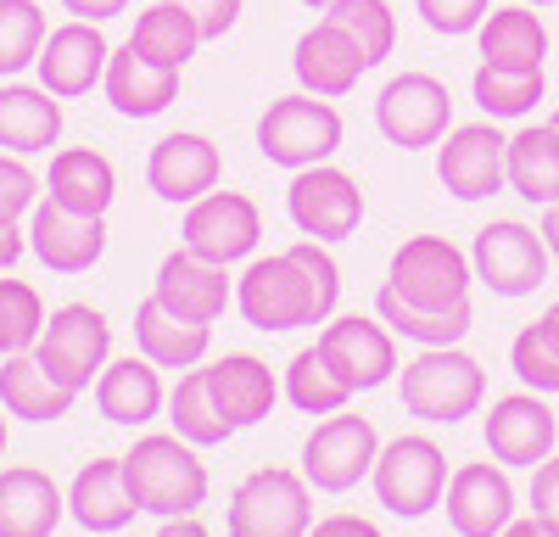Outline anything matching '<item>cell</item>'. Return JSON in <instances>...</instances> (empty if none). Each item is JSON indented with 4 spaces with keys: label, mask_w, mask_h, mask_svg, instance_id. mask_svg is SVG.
Segmentation results:
<instances>
[{
    "label": "cell",
    "mask_w": 559,
    "mask_h": 537,
    "mask_svg": "<svg viewBox=\"0 0 559 537\" xmlns=\"http://www.w3.org/2000/svg\"><path fill=\"white\" fill-rule=\"evenodd\" d=\"M342 268L324 241H297L286 252L252 258L236 281V308L252 331H313L336 313Z\"/></svg>",
    "instance_id": "cell-1"
},
{
    "label": "cell",
    "mask_w": 559,
    "mask_h": 537,
    "mask_svg": "<svg viewBox=\"0 0 559 537\" xmlns=\"http://www.w3.org/2000/svg\"><path fill=\"white\" fill-rule=\"evenodd\" d=\"M123 481L134 492V504L163 521L197 515L207 504V465L197 460V442H185L179 431L140 437L123 454Z\"/></svg>",
    "instance_id": "cell-2"
},
{
    "label": "cell",
    "mask_w": 559,
    "mask_h": 537,
    "mask_svg": "<svg viewBox=\"0 0 559 537\" xmlns=\"http://www.w3.org/2000/svg\"><path fill=\"white\" fill-rule=\"evenodd\" d=\"M487 370L459 347H419L403 365V409L426 426H459L481 409Z\"/></svg>",
    "instance_id": "cell-3"
},
{
    "label": "cell",
    "mask_w": 559,
    "mask_h": 537,
    "mask_svg": "<svg viewBox=\"0 0 559 537\" xmlns=\"http://www.w3.org/2000/svg\"><path fill=\"white\" fill-rule=\"evenodd\" d=\"M258 152L274 168H313V163H331L342 152V112L324 102V96H280L269 102V112L258 118Z\"/></svg>",
    "instance_id": "cell-4"
},
{
    "label": "cell",
    "mask_w": 559,
    "mask_h": 537,
    "mask_svg": "<svg viewBox=\"0 0 559 537\" xmlns=\"http://www.w3.org/2000/svg\"><path fill=\"white\" fill-rule=\"evenodd\" d=\"M369 481H376V499L386 504V515L397 521H426L442 492H448V454L431 442V437H392L381 448L376 470H369Z\"/></svg>",
    "instance_id": "cell-5"
},
{
    "label": "cell",
    "mask_w": 559,
    "mask_h": 537,
    "mask_svg": "<svg viewBox=\"0 0 559 537\" xmlns=\"http://www.w3.org/2000/svg\"><path fill=\"white\" fill-rule=\"evenodd\" d=\"M229 537H308L313 526V499H308V476L286 465H263L252 470L224 515Z\"/></svg>",
    "instance_id": "cell-6"
},
{
    "label": "cell",
    "mask_w": 559,
    "mask_h": 537,
    "mask_svg": "<svg viewBox=\"0 0 559 537\" xmlns=\"http://www.w3.org/2000/svg\"><path fill=\"white\" fill-rule=\"evenodd\" d=\"M471 281H476L471 252H459L448 236H408L392 252V268H386V286L414 308L471 302Z\"/></svg>",
    "instance_id": "cell-7"
},
{
    "label": "cell",
    "mask_w": 559,
    "mask_h": 537,
    "mask_svg": "<svg viewBox=\"0 0 559 537\" xmlns=\"http://www.w3.org/2000/svg\"><path fill=\"white\" fill-rule=\"evenodd\" d=\"M107 353H112V325L90 302H62L34 342V358L73 392H90V381L107 370Z\"/></svg>",
    "instance_id": "cell-8"
},
{
    "label": "cell",
    "mask_w": 559,
    "mask_h": 537,
    "mask_svg": "<svg viewBox=\"0 0 559 537\" xmlns=\"http://www.w3.org/2000/svg\"><path fill=\"white\" fill-rule=\"evenodd\" d=\"M376 129L397 152H419L437 146L442 134L453 129V96L437 73H397L381 84L376 96Z\"/></svg>",
    "instance_id": "cell-9"
},
{
    "label": "cell",
    "mask_w": 559,
    "mask_h": 537,
    "mask_svg": "<svg viewBox=\"0 0 559 537\" xmlns=\"http://www.w3.org/2000/svg\"><path fill=\"white\" fill-rule=\"evenodd\" d=\"M286 213L292 224L308 236V241H347L358 236V224H364V191H358V179L331 168V163H313V168H297L292 174V186H286Z\"/></svg>",
    "instance_id": "cell-10"
},
{
    "label": "cell",
    "mask_w": 559,
    "mask_h": 537,
    "mask_svg": "<svg viewBox=\"0 0 559 537\" xmlns=\"http://www.w3.org/2000/svg\"><path fill=\"white\" fill-rule=\"evenodd\" d=\"M313 347L347 392H369V386L397 375V342H392V325L381 313L376 320H364V313H331L324 331L313 336Z\"/></svg>",
    "instance_id": "cell-11"
},
{
    "label": "cell",
    "mask_w": 559,
    "mask_h": 537,
    "mask_svg": "<svg viewBox=\"0 0 559 537\" xmlns=\"http://www.w3.org/2000/svg\"><path fill=\"white\" fill-rule=\"evenodd\" d=\"M476 281L498 297H532L548 281V241L543 230H532L526 218H492L487 230H476L471 247Z\"/></svg>",
    "instance_id": "cell-12"
},
{
    "label": "cell",
    "mask_w": 559,
    "mask_h": 537,
    "mask_svg": "<svg viewBox=\"0 0 559 537\" xmlns=\"http://www.w3.org/2000/svg\"><path fill=\"white\" fill-rule=\"evenodd\" d=\"M503 152H509V134H498V118L448 129L442 141H437V179H442V191L459 196V202L498 196L509 186Z\"/></svg>",
    "instance_id": "cell-13"
},
{
    "label": "cell",
    "mask_w": 559,
    "mask_h": 537,
    "mask_svg": "<svg viewBox=\"0 0 559 537\" xmlns=\"http://www.w3.org/2000/svg\"><path fill=\"white\" fill-rule=\"evenodd\" d=\"M381 460V437L364 415H331L302 442V476L313 492H353Z\"/></svg>",
    "instance_id": "cell-14"
},
{
    "label": "cell",
    "mask_w": 559,
    "mask_h": 537,
    "mask_svg": "<svg viewBox=\"0 0 559 537\" xmlns=\"http://www.w3.org/2000/svg\"><path fill=\"white\" fill-rule=\"evenodd\" d=\"M179 236H185V247H191L197 258L229 268V263H241V258L258 252V241H263V213H258V202L241 196V191H207V196H197L191 207H185Z\"/></svg>",
    "instance_id": "cell-15"
},
{
    "label": "cell",
    "mask_w": 559,
    "mask_h": 537,
    "mask_svg": "<svg viewBox=\"0 0 559 537\" xmlns=\"http://www.w3.org/2000/svg\"><path fill=\"white\" fill-rule=\"evenodd\" d=\"M28 252L51 275H84L107 252V224H102V213H73V207H57L45 196L28 213Z\"/></svg>",
    "instance_id": "cell-16"
},
{
    "label": "cell",
    "mask_w": 559,
    "mask_h": 537,
    "mask_svg": "<svg viewBox=\"0 0 559 537\" xmlns=\"http://www.w3.org/2000/svg\"><path fill=\"white\" fill-rule=\"evenodd\" d=\"M107 57H112V45H107L102 23L73 17V23L45 34L39 57H34V73H39V84L51 90V96L73 102V96H90V90L107 79Z\"/></svg>",
    "instance_id": "cell-17"
},
{
    "label": "cell",
    "mask_w": 559,
    "mask_h": 537,
    "mask_svg": "<svg viewBox=\"0 0 559 537\" xmlns=\"http://www.w3.org/2000/svg\"><path fill=\"white\" fill-rule=\"evenodd\" d=\"M481 437H487V454L498 460V465H526V470H537L548 454H554V437H559V420H554V409L543 403V392H509V397H498L492 409H487V420H481Z\"/></svg>",
    "instance_id": "cell-18"
},
{
    "label": "cell",
    "mask_w": 559,
    "mask_h": 537,
    "mask_svg": "<svg viewBox=\"0 0 559 537\" xmlns=\"http://www.w3.org/2000/svg\"><path fill=\"white\" fill-rule=\"evenodd\" d=\"M292 73L308 96H324V102H342L347 90H358V79L369 73V57L364 45L342 28V23H313L308 34H297L292 45Z\"/></svg>",
    "instance_id": "cell-19"
},
{
    "label": "cell",
    "mask_w": 559,
    "mask_h": 537,
    "mask_svg": "<svg viewBox=\"0 0 559 537\" xmlns=\"http://www.w3.org/2000/svg\"><path fill=\"white\" fill-rule=\"evenodd\" d=\"M152 297H157L168 313H179V320L213 325V320H224V308L236 302V286H229V268H224V263H207V258H197L191 247H179V252H168V258L157 263Z\"/></svg>",
    "instance_id": "cell-20"
},
{
    "label": "cell",
    "mask_w": 559,
    "mask_h": 537,
    "mask_svg": "<svg viewBox=\"0 0 559 537\" xmlns=\"http://www.w3.org/2000/svg\"><path fill=\"white\" fill-rule=\"evenodd\" d=\"M442 510H448V526L459 537H498L509 521H515V487H509L503 465L471 460V465H459L448 476Z\"/></svg>",
    "instance_id": "cell-21"
},
{
    "label": "cell",
    "mask_w": 559,
    "mask_h": 537,
    "mask_svg": "<svg viewBox=\"0 0 559 537\" xmlns=\"http://www.w3.org/2000/svg\"><path fill=\"white\" fill-rule=\"evenodd\" d=\"M218 174H224L218 146L207 141V134H197V129L163 134V141L152 146V157H146V186L163 202H174V207H191L197 196L218 191Z\"/></svg>",
    "instance_id": "cell-22"
},
{
    "label": "cell",
    "mask_w": 559,
    "mask_h": 537,
    "mask_svg": "<svg viewBox=\"0 0 559 537\" xmlns=\"http://www.w3.org/2000/svg\"><path fill=\"white\" fill-rule=\"evenodd\" d=\"M45 196H51L57 207L107 218V207L118 196V168L96 146H62V152H51V163H45Z\"/></svg>",
    "instance_id": "cell-23"
},
{
    "label": "cell",
    "mask_w": 559,
    "mask_h": 537,
    "mask_svg": "<svg viewBox=\"0 0 559 537\" xmlns=\"http://www.w3.org/2000/svg\"><path fill=\"white\" fill-rule=\"evenodd\" d=\"M102 90H107L112 112H123V118H157V112H168L179 102V73L174 68H157L152 57H140L134 45L123 39L118 51L107 57Z\"/></svg>",
    "instance_id": "cell-24"
},
{
    "label": "cell",
    "mask_w": 559,
    "mask_h": 537,
    "mask_svg": "<svg viewBox=\"0 0 559 537\" xmlns=\"http://www.w3.org/2000/svg\"><path fill=\"white\" fill-rule=\"evenodd\" d=\"M207 386H213V403L224 409V420L247 431V426H263L274 415V397H280V381L263 358L252 353H224L218 365H207Z\"/></svg>",
    "instance_id": "cell-25"
},
{
    "label": "cell",
    "mask_w": 559,
    "mask_h": 537,
    "mask_svg": "<svg viewBox=\"0 0 559 537\" xmlns=\"http://www.w3.org/2000/svg\"><path fill=\"white\" fill-rule=\"evenodd\" d=\"M62 141V96L45 84H0V152L39 157Z\"/></svg>",
    "instance_id": "cell-26"
},
{
    "label": "cell",
    "mask_w": 559,
    "mask_h": 537,
    "mask_svg": "<svg viewBox=\"0 0 559 537\" xmlns=\"http://www.w3.org/2000/svg\"><path fill=\"white\" fill-rule=\"evenodd\" d=\"M134 492H129V481H123V454L118 460H90L79 476H73V487H68V515L84 526V532H96V537H107V532H123L129 521H134Z\"/></svg>",
    "instance_id": "cell-27"
},
{
    "label": "cell",
    "mask_w": 559,
    "mask_h": 537,
    "mask_svg": "<svg viewBox=\"0 0 559 537\" xmlns=\"http://www.w3.org/2000/svg\"><path fill=\"white\" fill-rule=\"evenodd\" d=\"M62 515H68V499L45 470L34 465L0 470V537H51Z\"/></svg>",
    "instance_id": "cell-28"
},
{
    "label": "cell",
    "mask_w": 559,
    "mask_h": 537,
    "mask_svg": "<svg viewBox=\"0 0 559 537\" xmlns=\"http://www.w3.org/2000/svg\"><path fill=\"white\" fill-rule=\"evenodd\" d=\"M163 403H168V392H163L157 365H152L146 353H140V358H112V365L96 375V409L112 426H123V431L157 420Z\"/></svg>",
    "instance_id": "cell-29"
},
{
    "label": "cell",
    "mask_w": 559,
    "mask_h": 537,
    "mask_svg": "<svg viewBox=\"0 0 559 537\" xmlns=\"http://www.w3.org/2000/svg\"><path fill=\"white\" fill-rule=\"evenodd\" d=\"M73 397H79V392L62 386L51 370H45L39 358H34V347L0 358V409H7V415L45 426V420H62V415L73 409Z\"/></svg>",
    "instance_id": "cell-30"
},
{
    "label": "cell",
    "mask_w": 559,
    "mask_h": 537,
    "mask_svg": "<svg viewBox=\"0 0 559 537\" xmlns=\"http://www.w3.org/2000/svg\"><path fill=\"white\" fill-rule=\"evenodd\" d=\"M134 342L157 370H197L207 358L213 325H191V320H179V313H168L157 297H146L134 308Z\"/></svg>",
    "instance_id": "cell-31"
},
{
    "label": "cell",
    "mask_w": 559,
    "mask_h": 537,
    "mask_svg": "<svg viewBox=\"0 0 559 537\" xmlns=\"http://www.w3.org/2000/svg\"><path fill=\"white\" fill-rule=\"evenodd\" d=\"M476 45H481V62L492 68H543L548 57V23L515 0V7H492L476 28Z\"/></svg>",
    "instance_id": "cell-32"
},
{
    "label": "cell",
    "mask_w": 559,
    "mask_h": 537,
    "mask_svg": "<svg viewBox=\"0 0 559 537\" xmlns=\"http://www.w3.org/2000/svg\"><path fill=\"white\" fill-rule=\"evenodd\" d=\"M503 168H509V191L548 207L559 202V134L548 123H526L509 134V152H503Z\"/></svg>",
    "instance_id": "cell-33"
},
{
    "label": "cell",
    "mask_w": 559,
    "mask_h": 537,
    "mask_svg": "<svg viewBox=\"0 0 559 537\" xmlns=\"http://www.w3.org/2000/svg\"><path fill=\"white\" fill-rule=\"evenodd\" d=\"M129 45H134L140 57H152L157 68L185 73V62H191L202 45H207V34L197 28V17L185 12V7H174V0H157V7H146V12L134 17Z\"/></svg>",
    "instance_id": "cell-34"
},
{
    "label": "cell",
    "mask_w": 559,
    "mask_h": 537,
    "mask_svg": "<svg viewBox=\"0 0 559 537\" xmlns=\"http://www.w3.org/2000/svg\"><path fill=\"white\" fill-rule=\"evenodd\" d=\"M376 313L392 325V336H408V342H419V347H459L464 336H471V325H476V308H471V302L414 308V302H403L392 286L376 291Z\"/></svg>",
    "instance_id": "cell-35"
},
{
    "label": "cell",
    "mask_w": 559,
    "mask_h": 537,
    "mask_svg": "<svg viewBox=\"0 0 559 537\" xmlns=\"http://www.w3.org/2000/svg\"><path fill=\"white\" fill-rule=\"evenodd\" d=\"M543 90H548L543 68H492V62H481L471 73V102L487 118H526L543 102Z\"/></svg>",
    "instance_id": "cell-36"
},
{
    "label": "cell",
    "mask_w": 559,
    "mask_h": 537,
    "mask_svg": "<svg viewBox=\"0 0 559 537\" xmlns=\"http://www.w3.org/2000/svg\"><path fill=\"white\" fill-rule=\"evenodd\" d=\"M168 420L185 442L197 448H218L224 437H236V426L224 420V409L213 403V386H207V370H191L179 375V386L168 392Z\"/></svg>",
    "instance_id": "cell-37"
},
{
    "label": "cell",
    "mask_w": 559,
    "mask_h": 537,
    "mask_svg": "<svg viewBox=\"0 0 559 537\" xmlns=\"http://www.w3.org/2000/svg\"><path fill=\"white\" fill-rule=\"evenodd\" d=\"M286 397L297 403L302 415H336V409H347V386L336 381V370L319 358V347H302L292 365H286Z\"/></svg>",
    "instance_id": "cell-38"
},
{
    "label": "cell",
    "mask_w": 559,
    "mask_h": 537,
    "mask_svg": "<svg viewBox=\"0 0 559 537\" xmlns=\"http://www.w3.org/2000/svg\"><path fill=\"white\" fill-rule=\"evenodd\" d=\"M324 17L342 23L364 45L369 68H381L392 57V45H397V12L386 7V0H336V7H324Z\"/></svg>",
    "instance_id": "cell-39"
},
{
    "label": "cell",
    "mask_w": 559,
    "mask_h": 537,
    "mask_svg": "<svg viewBox=\"0 0 559 537\" xmlns=\"http://www.w3.org/2000/svg\"><path fill=\"white\" fill-rule=\"evenodd\" d=\"M45 45V12L39 0H0V79H17L34 68Z\"/></svg>",
    "instance_id": "cell-40"
},
{
    "label": "cell",
    "mask_w": 559,
    "mask_h": 537,
    "mask_svg": "<svg viewBox=\"0 0 559 537\" xmlns=\"http://www.w3.org/2000/svg\"><path fill=\"white\" fill-rule=\"evenodd\" d=\"M45 331V302L28 281H0V358L7 353H28Z\"/></svg>",
    "instance_id": "cell-41"
},
{
    "label": "cell",
    "mask_w": 559,
    "mask_h": 537,
    "mask_svg": "<svg viewBox=\"0 0 559 537\" xmlns=\"http://www.w3.org/2000/svg\"><path fill=\"white\" fill-rule=\"evenodd\" d=\"M509 370H515L532 392H559V347L548 342V331H543V320H532V325H521L515 331V342H509Z\"/></svg>",
    "instance_id": "cell-42"
},
{
    "label": "cell",
    "mask_w": 559,
    "mask_h": 537,
    "mask_svg": "<svg viewBox=\"0 0 559 537\" xmlns=\"http://www.w3.org/2000/svg\"><path fill=\"white\" fill-rule=\"evenodd\" d=\"M39 191H45L39 174L17 152H0V230H17V224L34 213Z\"/></svg>",
    "instance_id": "cell-43"
},
{
    "label": "cell",
    "mask_w": 559,
    "mask_h": 537,
    "mask_svg": "<svg viewBox=\"0 0 559 537\" xmlns=\"http://www.w3.org/2000/svg\"><path fill=\"white\" fill-rule=\"evenodd\" d=\"M414 12L426 17L431 34L459 39V34H476L481 28V17L492 12V0H414Z\"/></svg>",
    "instance_id": "cell-44"
},
{
    "label": "cell",
    "mask_w": 559,
    "mask_h": 537,
    "mask_svg": "<svg viewBox=\"0 0 559 537\" xmlns=\"http://www.w3.org/2000/svg\"><path fill=\"white\" fill-rule=\"evenodd\" d=\"M532 515L559 532V454H548V460L532 470Z\"/></svg>",
    "instance_id": "cell-45"
},
{
    "label": "cell",
    "mask_w": 559,
    "mask_h": 537,
    "mask_svg": "<svg viewBox=\"0 0 559 537\" xmlns=\"http://www.w3.org/2000/svg\"><path fill=\"white\" fill-rule=\"evenodd\" d=\"M174 7L191 12L207 39H224L229 28H236V17H241V0H174Z\"/></svg>",
    "instance_id": "cell-46"
},
{
    "label": "cell",
    "mask_w": 559,
    "mask_h": 537,
    "mask_svg": "<svg viewBox=\"0 0 559 537\" xmlns=\"http://www.w3.org/2000/svg\"><path fill=\"white\" fill-rule=\"evenodd\" d=\"M308 537H381L376 521H364V515H324L308 526Z\"/></svg>",
    "instance_id": "cell-47"
},
{
    "label": "cell",
    "mask_w": 559,
    "mask_h": 537,
    "mask_svg": "<svg viewBox=\"0 0 559 537\" xmlns=\"http://www.w3.org/2000/svg\"><path fill=\"white\" fill-rule=\"evenodd\" d=\"M62 7H68L73 17H84V23H107V17L129 12V0H62Z\"/></svg>",
    "instance_id": "cell-48"
},
{
    "label": "cell",
    "mask_w": 559,
    "mask_h": 537,
    "mask_svg": "<svg viewBox=\"0 0 559 537\" xmlns=\"http://www.w3.org/2000/svg\"><path fill=\"white\" fill-rule=\"evenodd\" d=\"M23 252H28V230H0V275H12Z\"/></svg>",
    "instance_id": "cell-49"
},
{
    "label": "cell",
    "mask_w": 559,
    "mask_h": 537,
    "mask_svg": "<svg viewBox=\"0 0 559 537\" xmlns=\"http://www.w3.org/2000/svg\"><path fill=\"white\" fill-rule=\"evenodd\" d=\"M157 537H213V532H207L197 515H174V521H163V526H157Z\"/></svg>",
    "instance_id": "cell-50"
},
{
    "label": "cell",
    "mask_w": 559,
    "mask_h": 537,
    "mask_svg": "<svg viewBox=\"0 0 559 537\" xmlns=\"http://www.w3.org/2000/svg\"><path fill=\"white\" fill-rule=\"evenodd\" d=\"M498 537H559V532H554L548 521H537V515H532V521H509Z\"/></svg>",
    "instance_id": "cell-51"
},
{
    "label": "cell",
    "mask_w": 559,
    "mask_h": 537,
    "mask_svg": "<svg viewBox=\"0 0 559 537\" xmlns=\"http://www.w3.org/2000/svg\"><path fill=\"white\" fill-rule=\"evenodd\" d=\"M537 230H543V241H548V258H559V202L543 207V224H537Z\"/></svg>",
    "instance_id": "cell-52"
},
{
    "label": "cell",
    "mask_w": 559,
    "mask_h": 537,
    "mask_svg": "<svg viewBox=\"0 0 559 537\" xmlns=\"http://www.w3.org/2000/svg\"><path fill=\"white\" fill-rule=\"evenodd\" d=\"M543 331H548V342H554V347H559V302H554V308H548V313H543Z\"/></svg>",
    "instance_id": "cell-53"
},
{
    "label": "cell",
    "mask_w": 559,
    "mask_h": 537,
    "mask_svg": "<svg viewBox=\"0 0 559 537\" xmlns=\"http://www.w3.org/2000/svg\"><path fill=\"white\" fill-rule=\"evenodd\" d=\"M0 460H7V415H0Z\"/></svg>",
    "instance_id": "cell-54"
},
{
    "label": "cell",
    "mask_w": 559,
    "mask_h": 537,
    "mask_svg": "<svg viewBox=\"0 0 559 537\" xmlns=\"http://www.w3.org/2000/svg\"><path fill=\"white\" fill-rule=\"evenodd\" d=\"M302 7H313V12H324V7H336V0H302Z\"/></svg>",
    "instance_id": "cell-55"
},
{
    "label": "cell",
    "mask_w": 559,
    "mask_h": 537,
    "mask_svg": "<svg viewBox=\"0 0 559 537\" xmlns=\"http://www.w3.org/2000/svg\"><path fill=\"white\" fill-rule=\"evenodd\" d=\"M548 129H554V134H559V107H554V118H548Z\"/></svg>",
    "instance_id": "cell-56"
},
{
    "label": "cell",
    "mask_w": 559,
    "mask_h": 537,
    "mask_svg": "<svg viewBox=\"0 0 559 537\" xmlns=\"http://www.w3.org/2000/svg\"><path fill=\"white\" fill-rule=\"evenodd\" d=\"M526 7H554V0H526Z\"/></svg>",
    "instance_id": "cell-57"
},
{
    "label": "cell",
    "mask_w": 559,
    "mask_h": 537,
    "mask_svg": "<svg viewBox=\"0 0 559 537\" xmlns=\"http://www.w3.org/2000/svg\"><path fill=\"white\" fill-rule=\"evenodd\" d=\"M90 537H96V532H90Z\"/></svg>",
    "instance_id": "cell-58"
}]
</instances>
